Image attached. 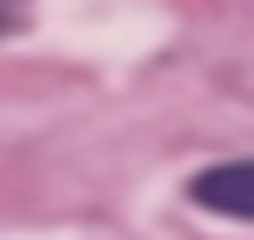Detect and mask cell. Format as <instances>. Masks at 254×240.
Returning a JSON list of instances; mask_svg holds the SVG:
<instances>
[{
    "label": "cell",
    "instance_id": "2",
    "mask_svg": "<svg viewBox=\"0 0 254 240\" xmlns=\"http://www.w3.org/2000/svg\"><path fill=\"white\" fill-rule=\"evenodd\" d=\"M0 29H15V0H0Z\"/></svg>",
    "mask_w": 254,
    "mask_h": 240
},
{
    "label": "cell",
    "instance_id": "1",
    "mask_svg": "<svg viewBox=\"0 0 254 240\" xmlns=\"http://www.w3.org/2000/svg\"><path fill=\"white\" fill-rule=\"evenodd\" d=\"M189 197L218 219H254V160H211L189 182Z\"/></svg>",
    "mask_w": 254,
    "mask_h": 240
}]
</instances>
